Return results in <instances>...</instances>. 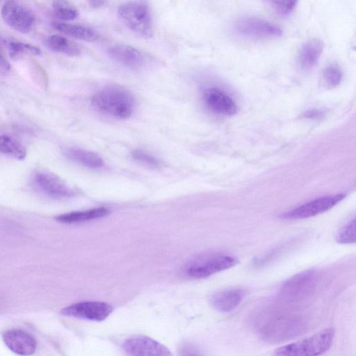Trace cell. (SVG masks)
<instances>
[{"instance_id": "obj_1", "label": "cell", "mask_w": 356, "mask_h": 356, "mask_svg": "<svg viewBox=\"0 0 356 356\" xmlns=\"http://www.w3.org/2000/svg\"><path fill=\"white\" fill-rule=\"evenodd\" d=\"M92 104L102 113L117 118L126 119L133 114L136 100L133 94L124 87L110 84L95 93Z\"/></svg>"}, {"instance_id": "obj_2", "label": "cell", "mask_w": 356, "mask_h": 356, "mask_svg": "<svg viewBox=\"0 0 356 356\" xmlns=\"http://www.w3.org/2000/svg\"><path fill=\"white\" fill-rule=\"evenodd\" d=\"M306 329V325L299 316L280 314L270 316L259 328L261 338L270 343H279L293 339Z\"/></svg>"}, {"instance_id": "obj_3", "label": "cell", "mask_w": 356, "mask_h": 356, "mask_svg": "<svg viewBox=\"0 0 356 356\" xmlns=\"http://www.w3.org/2000/svg\"><path fill=\"white\" fill-rule=\"evenodd\" d=\"M118 15L125 26L144 38L152 36V19L148 6L142 1H131L121 4Z\"/></svg>"}, {"instance_id": "obj_4", "label": "cell", "mask_w": 356, "mask_h": 356, "mask_svg": "<svg viewBox=\"0 0 356 356\" xmlns=\"http://www.w3.org/2000/svg\"><path fill=\"white\" fill-rule=\"evenodd\" d=\"M334 330L327 328L305 339L281 346L275 350L276 355H319L331 347Z\"/></svg>"}, {"instance_id": "obj_5", "label": "cell", "mask_w": 356, "mask_h": 356, "mask_svg": "<svg viewBox=\"0 0 356 356\" xmlns=\"http://www.w3.org/2000/svg\"><path fill=\"white\" fill-rule=\"evenodd\" d=\"M238 263V259L225 253L202 254L188 262L185 273L193 278H205L216 273L227 270Z\"/></svg>"}, {"instance_id": "obj_6", "label": "cell", "mask_w": 356, "mask_h": 356, "mask_svg": "<svg viewBox=\"0 0 356 356\" xmlns=\"http://www.w3.org/2000/svg\"><path fill=\"white\" fill-rule=\"evenodd\" d=\"M318 282V273L314 269L299 273L282 284L279 296L288 302H300L313 293Z\"/></svg>"}, {"instance_id": "obj_7", "label": "cell", "mask_w": 356, "mask_h": 356, "mask_svg": "<svg viewBox=\"0 0 356 356\" xmlns=\"http://www.w3.org/2000/svg\"><path fill=\"white\" fill-rule=\"evenodd\" d=\"M345 197L344 193L321 197L282 213L280 218L284 220L311 218L330 210L343 200Z\"/></svg>"}, {"instance_id": "obj_8", "label": "cell", "mask_w": 356, "mask_h": 356, "mask_svg": "<svg viewBox=\"0 0 356 356\" xmlns=\"http://www.w3.org/2000/svg\"><path fill=\"white\" fill-rule=\"evenodd\" d=\"M234 30L243 37L258 39L278 38L282 34L277 26L253 17L238 19L234 24Z\"/></svg>"}, {"instance_id": "obj_9", "label": "cell", "mask_w": 356, "mask_h": 356, "mask_svg": "<svg viewBox=\"0 0 356 356\" xmlns=\"http://www.w3.org/2000/svg\"><path fill=\"white\" fill-rule=\"evenodd\" d=\"M1 14L9 26L22 33H29L35 22L33 14L15 0L5 2Z\"/></svg>"}, {"instance_id": "obj_10", "label": "cell", "mask_w": 356, "mask_h": 356, "mask_svg": "<svg viewBox=\"0 0 356 356\" xmlns=\"http://www.w3.org/2000/svg\"><path fill=\"white\" fill-rule=\"evenodd\" d=\"M111 305L103 302L86 301L72 304L64 308L61 314L74 318L102 321L112 312Z\"/></svg>"}, {"instance_id": "obj_11", "label": "cell", "mask_w": 356, "mask_h": 356, "mask_svg": "<svg viewBox=\"0 0 356 356\" xmlns=\"http://www.w3.org/2000/svg\"><path fill=\"white\" fill-rule=\"evenodd\" d=\"M124 350L130 355L168 356L171 353L159 342L145 336H134L122 344Z\"/></svg>"}, {"instance_id": "obj_12", "label": "cell", "mask_w": 356, "mask_h": 356, "mask_svg": "<svg viewBox=\"0 0 356 356\" xmlns=\"http://www.w3.org/2000/svg\"><path fill=\"white\" fill-rule=\"evenodd\" d=\"M35 182L45 193L56 197H68L74 195V189L59 176L48 172L40 171L35 175Z\"/></svg>"}, {"instance_id": "obj_13", "label": "cell", "mask_w": 356, "mask_h": 356, "mask_svg": "<svg viewBox=\"0 0 356 356\" xmlns=\"http://www.w3.org/2000/svg\"><path fill=\"white\" fill-rule=\"evenodd\" d=\"M107 54L114 61L134 70L142 68L146 63L145 55L129 44L112 45L107 49Z\"/></svg>"}, {"instance_id": "obj_14", "label": "cell", "mask_w": 356, "mask_h": 356, "mask_svg": "<svg viewBox=\"0 0 356 356\" xmlns=\"http://www.w3.org/2000/svg\"><path fill=\"white\" fill-rule=\"evenodd\" d=\"M203 99L207 107L216 113L228 116L234 115L237 111L234 101L219 88H207L204 91Z\"/></svg>"}, {"instance_id": "obj_15", "label": "cell", "mask_w": 356, "mask_h": 356, "mask_svg": "<svg viewBox=\"0 0 356 356\" xmlns=\"http://www.w3.org/2000/svg\"><path fill=\"white\" fill-rule=\"evenodd\" d=\"M2 339L6 346L18 355H32L36 349L35 339L21 330H8L3 333Z\"/></svg>"}, {"instance_id": "obj_16", "label": "cell", "mask_w": 356, "mask_h": 356, "mask_svg": "<svg viewBox=\"0 0 356 356\" xmlns=\"http://www.w3.org/2000/svg\"><path fill=\"white\" fill-rule=\"evenodd\" d=\"M245 291L233 288L213 293L210 298L211 306L220 312H229L236 308L245 297Z\"/></svg>"}, {"instance_id": "obj_17", "label": "cell", "mask_w": 356, "mask_h": 356, "mask_svg": "<svg viewBox=\"0 0 356 356\" xmlns=\"http://www.w3.org/2000/svg\"><path fill=\"white\" fill-rule=\"evenodd\" d=\"M54 29L70 38L86 42H95L99 38V34L92 29L65 22H53Z\"/></svg>"}, {"instance_id": "obj_18", "label": "cell", "mask_w": 356, "mask_h": 356, "mask_svg": "<svg viewBox=\"0 0 356 356\" xmlns=\"http://www.w3.org/2000/svg\"><path fill=\"white\" fill-rule=\"evenodd\" d=\"M64 154L71 161L91 169H99L104 165L103 159L97 154L82 148L68 147Z\"/></svg>"}, {"instance_id": "obj_19", "label": "cell", "mask_w": 356, "mask_h": 356, "mask_svg": "<svg viewBox=\"0 0 356 356\" xmlns=\"http://www.w3.org/2000/svg\"><path fill=\"white\" fill-rule=\"evenodd\" d=\"M323 49V43L319 39H312L302 45L298 61L303 70H310L318 60Z\"/></svg>"}, {"instance_id": "obj_20", "label": "cell", "mask_w": 356, "mask_h": 356, "mask_svg": "<svg viewBox=\"0 0 356 356\" xmlns=\"http://www.w3.org/2000/svg\"><path fill=\"white\" fill-rule=\"evenodd\" d=\"M46 44L52 51L70 56H76L81 53V49L76 43L60 35L47 37Z\"/></svg>"}, {"instance_id": "obj_21", "label": "cell", "mask_w": 356, "mask_h": 356, "mask_svg": "<svg viewBox=\"0 0 356 356\" xmlns=\"http://www.w3.org/2000/svg\"><path fill=\"white\" fill-rule=\"evenodd\" d=\"M108 213L109 210L107 208L98 207L62 214L57 216L56 220L63 223H74L100 218Z\"/></svg>"}, {"instance_id": "obj_22", "label": "cell", "mask_w": 356, "mask_h": 356, "mask_svg": "<svg viewBox=\"0 0 356 356\" xmlns=\"http://www.w3.org/2000/svg\"><path fill=\"white\" fill-rule=\"evenodd\" d=\"M0 154L17 159H24L26 156L25 147L13 138L0 134Z\"/></svg>"}, {"instance_id": "obj_23", "label": "cell", "mask_w": 356, "mask_h": 356, "mask_svg": "<svg viewBox=\"0 0 356 356\" xmlns=\"http://www.w3.org/2000/svg\"><path fill=\"white\" fill-rule=\"evenodd\" d=\"M52 7L55 15L64 22L74 20L79 15L78 10L67 0H54Z\"/></svg>"}, {"instance_id": "obj_24", "label": "cell", "mask_w": 356, "mask_h": 356, "mask_svg": "<svg viewBox=\"0 0 356 356\" xmlns=\"http://www.w3.org/2000/svg\"><path fill=\"white\" fill-rule=\"evenodd\" d=\"M6 46L9 54L12 58H17L23 54H30L33 55H40L41 51L37 47L31 44L24 43L18 41H8Z\"/></svg>"}, {"instance_id": "obj_25", "label": "cell", "mask_w": 356, "mask_h": 356, "mask_svg": "<svg viewBox=\"0 0 356 356\" xmlns=\"http://www.w3.org/2000/svg\"><path fill=\"white\" fill-rule=\"evenodd\" d=\"M131 156L137 162L150 168H159L161 165V162L157 157L142 149L134 150Z\"/></svg>"}, {"instance_id": "obj_26", "label": "cell", "mask_w": 356, "mask_h": 356, "mask_svg": "<svg viewBox=\"0 0 356 356\" xmlns=\"http://www.w3.org/2000/svg\"><path fill=\"white\" fill-rule=\"evenodd\" d=\"M336 241L339 243L348 244L355 242V219L349 221L338 233Z\"/></svg>"}, {"instance_id": "obj_27", "label": "cell", "mask_w": 356, "mask_h": 356, "mask_svg": "<svg viewBox=\"0 0 356 356\" xmlns=\"http://www.w3.org/2000/svg\"><path fill=\"white\" fill-rule=\"evenodd\" d=\"M268 4L277 13L286 15L295 8L298 0H266Z\"/></svg>"}, {"instance_id": "obj_28", "label": "cell", "mask_w": 356, "mask_h": 356, "mask_svg": "<svg viewBox=\"0 0 356 356\" xmlns=\"http://www.w3.org/2000/svg\"><path fill=\"white\" fill-rule=\"evenodd\" d=\"M323 79L327 86L333 88L340 83L342 72L337 66L330 65L324 70Z\"/></svg>"}, {"instance_id": "obj_29", "label": "cell", "mask_w": 356, "mask_h": 356, "mask_svg": "<svg viewBox=\"0 0 356 356\" xmlns=\"http://www.w3.org/2000/svg\"><path fill=\"white\" fill-rule=\"evenodd\" d=\"M10 70V65L6 58L0 44V72H7Z\"/></svg>"}, {"instance_id": "obj_30", "label": "cell", "mask_w": 356, "mask_h": 356, "mask_svg": "<svg viewBox=\"0 0 356 356\" xmlns=\"http://www.w3.org/2000/svg\"><path fill=\"white\" fill-rule=\"evenodd\" d=\"M323 115V112L319 110H309L305 113V117L309 119L319 118Z\"/></svg>"}, {"instance_id": "obj_31", "label": "cell", "mask_w": 356, "mask_h": 356, "mask_svg": "<svg viewBox=\"0 0 356 356\" xmlns=\"http://www.w3.org/2000/svg\"><path fill=\"white\" fill-rule=\"evenodd\" d=\"M106 0H88L89 4L92 8H99L106 3Z\"/></svg>"}]
</instances>
